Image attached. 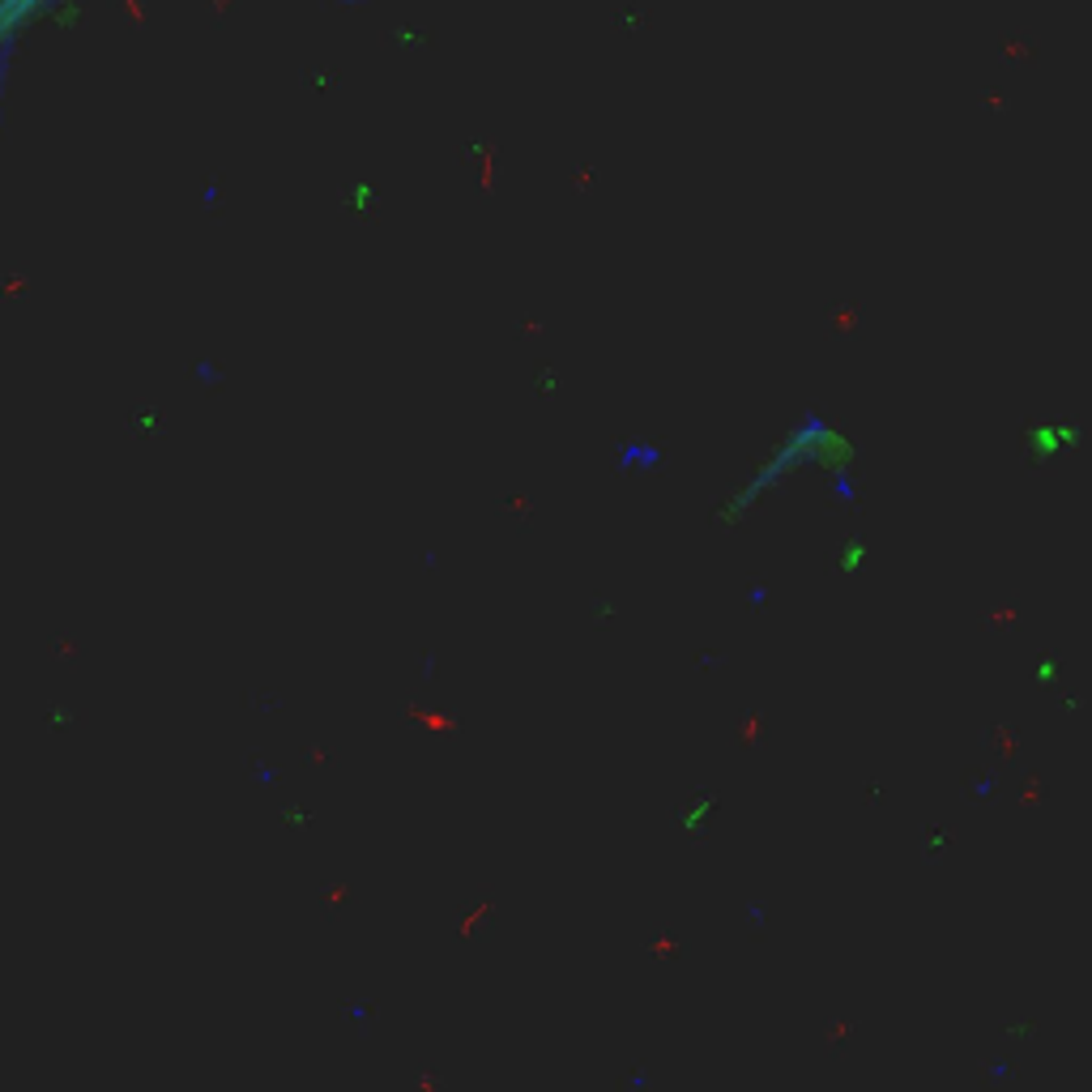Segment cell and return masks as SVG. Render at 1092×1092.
Wrapping results in <instances>:
<instances>
[{"label": "cell", "instance_id": "1", "mask_svg": "<svg viewBox=\"0 0 1092 1092\" xmlns=\"http://www.w3.org/2000/svg\"><path fill=\"white\" fill-rule=\"evenodd\" d=\"M56 5L60 0H0V52L18 43L22 30L30 26V18H43Z\"/></svg>", "mask_w": 1092, "mask_h": 1092}]
</instances>
